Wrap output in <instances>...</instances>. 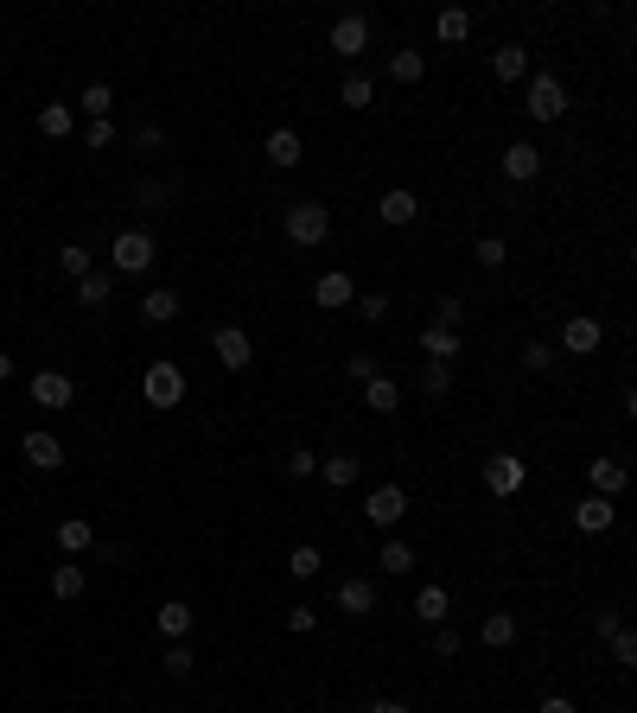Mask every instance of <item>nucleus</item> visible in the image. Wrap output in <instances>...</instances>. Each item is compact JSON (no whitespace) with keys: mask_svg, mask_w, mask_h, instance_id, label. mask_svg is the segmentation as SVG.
<instances>
[{"mask_svg":"<svg viewBox=\"0 0 637 713\" xmlns=\"http://www.w3.org/2000/svg\"><path fill=\"white\" fill-rule=\"evenodd\" d=\"M141 402L147 408H179L185 402V370H179V363H147V370H141Z\"/></svg>","mask_w":637,"mask_h":713,"instance_id":"f257e3e1","label":"nucleus"},{"mask_svg":"<svg viewBox=\"0 0 637 713\" xmlns=\"http://www.w3.org/2000/svg\"><path fill=\"white\" fill-rule=\"evenodd\" d=\"M153 262H160V242H153L147 230H122L109 249V274H147Z\"/></svg>","mask_w":637,"mask_h":713,"instance_id":"f03ea898","label":"nucleus"},{"mask_svg":"<svg viewBox=\"0 0 637 713\" xmlns=\"http://www.w3.org/2000/svg\"><path fill=\"white\" fill-rule=\"evenodd\" d=\"M523 109H529V121H561L567 115V83L561 77H529V102H523Z\"/></svg>","mask_w":637,"mask_h":713,"instance_id":"7ed1b4c3","label":"nucleus"},{"mask_svg":"<svg viewBox=\"0 0 637 713\" xmlns=\"http://www.w3.org/2000/svg\"><path fill=\"white\" fill-rule=\"evenodd\" d=\"M478 478H485V491H491V497H516V491H523V478H529V465L516 459V452H491Z\"/></svg>","mask_w":637,"mask_h":713,"instance_id":"20e7f679","label":"nucleus"},{"mask_svg":"<svg viewBox=\"0 0 637 713\" xmlns=\"http://www.w3.org/2000/svg\"><path fill=\"white\" fill-rule=\"evenodd\" d=\"M364 516H370V523L376 529H402V516H408V491H402V484H376V491H370V503H364Z\"/></svg>","mask_w":637,"mask_h":713,"instance_id":"39448f33","label":"nucleus"},{"mask_svg":"<svg viewBox=\"0 0 637 713\" xmlns=\"http://www.w3.org/2000/svg\"><path fill=\"white\" fill-rule=\"evenodd\" d=\"M211 357L223 363V370H249V363H255V344H249L243 325H217V332H211Z\"/></svg>","mask_w":637,"mask_h":713,"instance_id":"423d86ee","label":"nucleus"},{"mask_svg":"<svg viewBox=\"0 0 637 713\" xmlns=\"http://www.w3.org/2000/svg\"><path fill=\"white\" fill-rule=\"evenodd\" d=\"M325 230H332V211H325V204H294V211H287V236H294L300 249H319Z\"/></svg>","mask_w":637,"mask_h":713,"instance_id":"0eeeda50","label":"nucleus"},{"mask_svg":"<svg viewBox=\"0 0 637 713\" xmlns=\"http://www.w3.org/2000/svg\"><path fill=\"white\" fill-rule=\"evenodd\" d=\"M332 51H338L344 64L370 51V20H364V13H344V20H332Z\"/></svg>","mask_w":637,"mask_h":713,"instance_id":"6e6552de","label":"nucleus"},{"mask_svg":"<svg viewBox=\"0 0 637 713\" xmlns=\"http://www.w3.org/2000/svg\"><path fill=\"white\" fill-rule=\"evenodd\" d=\"M376 217L389 223V230H408V223L421 217V198L408 185H395V191H383V198H376Z\"/></svg>","mask_w":637,"mask_h":713,"instance_id":"1a4fd4ad","label":"nucleus"},{"mask_svg":"<svg viewBox=\"0 0 637 713\" xmlns=\"http://www.w3.org/2000/svg\"><path fill=\"white\" fill-rule=\"evenodd\" d=\"M599 338H606V325H599L593 312H574V319L561 325V351H574V357H587V351H599Z\"/></svg>","mask_w":637,"mask_h":713,"instance_id":"9d476101","label":"nucleus"},{"mask_svg":"<svg viewBox=\"0 0 637 713\" xmlns=\"http://www.w3.org/2000/svg\"><path fill=\"white\" fill-rule=\"evenodd\" d=\"M32 402H39V408H71L77 402V382L64 376V370H39V376H32Z\"/></svg>","mask_w":637,"mask_h":713,"instance_id":"9b49d317","label":"nucleus"},{"mask_svg":"<svg viewBox=\"0 0 637 713\" xmlns=\"http://www.w3.org/2000/svg\"><path fill=\"white\" fill-rule=\"evenodd\" d=\"M612 523H618V510H612V497H593V491H587V497H580V503H574V529H580V535H606Z\"/></svg>","mask_w":637,"mask_h":713,"instance_id":"f8f14e48","label":"nucleus"},{"mask_svg":"<svg viewBox=\"0 0 637 713\" xmlns=\"http://www.w3.org/2000/svg\"><path fill=\"white\" fill-rule=\"evenodd\" d=\"M357 300V281H351V274H319V281H313V306H325V312H344V306H351Z\"/></svg>","mask_w":637,"mask_h":713,"instance_id":"ddd939ff","label":"nucleus"},{"mask_svg":"<svg viewBox=\"0 0 637 713\" xmlns=\"http://www.w3.org/2000/svg\"><path fill=\"white\" fill-rule=\"evenodd\" d=\"M497 166H504V179H510V185H529V179H536V172H542V153L529 147V141H510V147H504V160H497Z\"/></svg>","mask_w":637,"mask_h":713,"instance_id":"4468645a","label":"nucleus"},{"mask_svg":"<svg viewBox=\"0 0 637 713\" xmlns=\"http://www.w3.org/2000/svg\"><path fill=\"white\" fill-rule=\"evenodd\" d=\"M20 452H26L32 465H39V472H58V465H64V446H58V433H45V427H32L26 440H20Z\"/></svg>","mask_w":637,"mask_h":713,"instance_id":"2eb2a0df","label":"nucleus"},{"mask_svg":"<svg viewBox=\"0 0 637 713\" xmlns=\"http://www.w3.org/2000/svg\"><path fill=\"white\" fill-rule=\"evenodd\" d=\"M338 612L344 618H370L376 612V580H338Z\"/></svg>","mask_w":637,"mask_h":713,"instance_id":"dca6fc26","label":"nucleus"},{"mask_svg":"<svg viewBox=\"0 0 637 713\" xmlns=\"http://www.w3.org/2000/svg\"><path fill=\"white\" fill-rule=\"evenodd\" d=\"M179 306H185V300H179L172 287H147V293H141V319H147V325H172V319H179Z\"/></svg>","mask_w":637,"mask_h":713,"instance_id":"f3484780","label":"nucleus"},{"mask_svg":"<svg viewBox=\"0 0 637 713\" xmlns=\"http://www.w3.org/2000/svg\"><path fill=\"white\" fill-rule=\"evenodd\" d=\"M262 153H268V166H281V172H287V166H300V160H306V147H300V134H294V128H274V134H268V147H262Z\"/></svg>","mask_w":637,"mask_h":713,"instance_id":"a211bd4d","label":"nucleus"},{"mask_svg":"<svg viewBox=\"0 0 637 713\" xmlns=\"http://www.w3.org/2000/svg\"><path fill=\"white\" fill-rule=\"evenodd\" d=\"M376 567H383L389 580H402V573H415V548H408L402 535H389V542L376 548Z\"/></svg>","mask_w":637,"mask_h":713,"instance_id":"6ab92c4d","label":"nucleus"},{"mask_svg":"<svg viewBox=\"0 0 637 713\" xmlns=\"http://www.w3.org/2000/svg\"><path fill=\"white\" fill-rule=\"evenodd\" d=\"M491 71H497V83H523L529 77V51L523 45H497L491 51Z\"/></svg>","mask_w":637,"mask_h":713,"instance_id":"aec40b11","label":"nucleus"},{"mask_svg":"<svg viewBox=\"0 0 637 713\" xmlns=\"http://www.w3.org/2000/svg\"><path fill=\"white\" fill-rule=\"evenodd\" d=\"M153 624H160L172 643H185V637H192V605H185V599H166L160 612H153Z\"/></svg>","mask_w":637,"mask_h":713,"instance_id":"412c9836","label":"nucleus"},{"mask_svg":"<svg viewBox=\"0 0 637 713\" xmlns=\"http://www.w3.org/2000/svg\"><path fill=\"white\" fill-rule=\"evenodd\" d=\"M109 300H115V274L109 268H90L77 281V306H109Z\"/></svg>","mask_w":637,"mask_h":713,"instance_id":"4be33fe9","label":"nucleus"},{"mask_svg":"<svg viewBox=\"0 0 637 713\" xmlns=\"http://www.w3.org/2000/svg\"><path fill=\"white\" fill-rule=\"evenodd\" d=\"M587 484H593V497H618V491H625V465H618V459H593Z\"/></svg>","mask_w":637,"mask_h":713,"instance_id":"5701e85b","label":"nucleus"},{"mask_svg":"<svg viewBox=\"0 0 637 713\" xmlns=\"http://www.w3.org/2000/svg\"><path fill=\"white\" fill-rule=\"evenodd\" d=\"M71 128H77V109H71V102H45V109H39V134H45V141H64Z\"/></svg>","mask_w":637,"mask_h":713,"instance_id":"b1692460","label":"nucleus"},{"mask_svg":"<svg viewBox=\"0 0 637 713\" xmlns=\"http://www.w3.org/2000/svg\"><path fill=\"white\" fill-rule=\"evenodd\" d=\"M434 39H440V45H466V39H472V13H466V7H446L440 20H434Z\"/></svg>","mask_w":637,"mask_h":713,"instance_id":"393cba45","label":"nucleus"},{"mask_svg":"<svg viewBox=\"0 0 637 713\" xmlns=\"http://www.w3.org/2000/svg\"><path fill=\"white\" fill-rule=\"evenodd\" d=\"M357 472H364V459H351V452H332V459H319V478L332 484V491H344V484H357Z\"/></svg>","mask_w":637,"mask_h":713,"instance_id":"a878e982","label":"nucleus"},{"mask_svg":"<svg viewBox=\"0 0 637 713\" xmlns=\"http://www.w3.org/2000/svg\"><path fill=\"white\" fill-rule=\"evenodd\" d=\"M421 351H427V363H453V357H459V332L427 325V332H421Z\"/></svg>","mask_w":637,"mask_h":713,"instance_id":"bb28decb","label":"nucleus"},{"mask_svg":"<svg viewBox=\"0 0 637 713\" xmlns=\"http://www.w3.org/2000/svg\"><path fill=\"white\" fill-rule=\"evenodd\" d=\"M415 618L421 624H446V586L440 580H427L421 593H415Z\"/></svg>","mask_w":637,"mask_h":713,"instance_id":"cd10ccee","label":"nucleus"},{"mask_svg":"<svg viewBox=\"0 0 637 713\" xmlns=\"http://www.w3.org/2000/svg\"><path fill=\"white\" fill-rule=\"evenodd\" d=\"M83 586H90V573H83L77 561H64L58 573H51V599H83Z\"/></svg>","mask_w":637,"mask_h":713,"instance_id":"c85d7f7f","label":"nucleus"},{"mask_svg":"<svg viewBox=\"0 0 637 713\" xmlns=\"http://www.w3.org/2000/svg\"><path fill=\"white\" fill-rule=\"evenodd\" d=\"M90 542H96V529L83 523V516H64V523H58V548H64V554H83Z\"/></svg>","mask_w":637,"mask_h":713,"instance_id":"c756f323","label":"nucleus"},{"mask_svg":"<svg viewBox=\"0 0 637 713\" xmlns=\"http://www.w3.org/2000/svg\"><path fill=\"white\" fill-rule=\"evenodd\" d=\"M478 637H485L491 650H510V643H516V618L510 612H491L485 624H478Z\"/></svg>","mask_w":637,"mask_h":713,"instance_id":"7c9ffc66","label":"nucleus"},{"mask_svg":"<svg viewBox=\"0 0 637 713\" xmlns=\"http://www.w3.org/2000/svg\"><path fill=\"white\" fill-rule=\"evenodd\" d=\"M389 77L395 83H421L427 77V58H421V51H389Z\"/></svg>","mask_w":637,"mask_h":713,"instance_id":"2f4dec72","label":"nucleus"},{"mask_svg":"<svg viewBox=\"0 0 637 713\" xmlns=\"http://www.w3.org/2000/svg\"><path fill=\"white\" fill-rule=\"evenodd\" d=\"M395 402H402V395H395V382H389V376L364 382V408H376V414H395Z\"/></svg>","mask_w":637,"mask_h":713,"instance_id":"473e14b6","label":"nucleus"},{"mask_svg":"<svg viewBox=\"0 0 637 713\" xmlns=\"http://www.w3.org/2000/svg\"><path fill=\"white\" fill-rule=\"evenodd\" d=\"M351 306H357V319H364V325H383V319H389V306H395V300H389V293H357V300H351Z\"/></svg>","mask_w":637,"mask_h":713,"instance_id":"72a5a7b5","label":"nucleus"},{"mask_svg":"<svg viewBox=\"0 0 637 713\" xmlns=\"http://www.w3.org/2000/svg\"><path fill=\"white\" fill-rule=\"evenodd\" d=\"M109 109H115V90H109V83H90V90H83V115L109 121Z\"/></svg>","mask_w":637,"mask_h":713,"instance_id":"f704fd0d","label":"nucleus"},{"mask_svg":"<svg viewBox=\"0 0 637 713\" xmlns=\"http://www.w3.org/2000/svg\"><path fill=\"white\" fill-rule=\"evenodd\" d=\"M287 567H294V580H313V573H319V567H325V554H319V548H313V542H300V548H294V554H287Z\"/></svg>","mask_w":637,"mask_h":713,"instance_id":"c9c22d12","label":"nucleus"},{"mask_svg":"<svg viewBox=\"0 0 637 713\" xmlns=\"http://www.w3.org/2000/svg\"><path fill=\"white\" fill-rule=\"evenodd\" d=\"M453 389V363H421V395H446Z\"/></svg>","mask_w":637,"mask_h":713,"instance_id":"e433bc0d","label":"nucleus"},{"mask_svg":"<svg viewBox=\"0 0 637 713\" xmlns=\"http://www.w3.org/2000/svg\"><path fill=\"white\" fill-rule=\"evenodd\" d=\"M58 268L71 274V281H83V274H90V249H83V242H64V249H58Z\"/></svg>","mask_w":637,"mask_h":713,"instance_id":"4c0bfd02","label":"nucleus"},{"mask_svg":"<svg viewBox=\"0 0 637 713\" xmlns=\"http://www.w3.org/2000/svg\"><path fill=\"white\" fill-rule=\"evenodd\" d=\"M370 102H376L370 77H344V109H370Z\"/></svg>","mask_w":637,"mask_h":713,"instance_id":"58836bf2","label":"nucleus"},{"mask_svg":"<svg viewBox=\"0 0 637 713\" xmlns=\"http://www.w3.org/2000/svg\"><path fill=\"white\" fill-rule=\"evenodd\" d=\"M504 255H510V249H504V236H478L472 262H478V268H504Z\"/></svg>","mask_w":637,"mask_h":713,"instance_id":"ea45409f","label":"nucleus"},{"mask_svg":"<svg viewBox=\"0 0 637 713\" xmlns=\"http://www.w3.org/2000/svg\"><path fill=\"white\" fill-rule=\"evenodd\" d=\"M344 376H351V382H376V376H383V363H376L370 351H357V357H344Z\"/></svg>","mask_w":637,"mask_h":713,"instance_id":"a19ab883","label":"nucleus"},{"mask_svg":"<svg viewBox=\"0 0 637 713\" xmlns=\"http://www.w3.org/2000/svg\"><path fill=\"white\" fill-rule=\"evenodd\" d=\"M606 643H612V663H618V669H631V663H637V637L625 631V624H618V631H612Z\"/></svg>","mask_w":637,"mask_h":713,"instance_id":"79ce46f5","label":"nucleus"},{"mask_svg":"<svg viewBox=\"0 0 637 713\" xmlns=\"http://www.w3.org/2000/svg\"><path fill=\"white\" fill-rule=\"evenodd\" d=\"M459 650H466V643H459V631H453V624H434V656H440V663H453Z\"/></svg>","mask_w":637,"mask_h":713,"instance_id":"37998d69","label":"nucleus"},{"mask_svg":"<svg viewBox=\"0 0 637 713\" xmlns=\"http://www.w3.org/2000/svg\"><path fill=\"white\" fill-rule=\"evenodd\" d=\"M134 204H141V211H166V185L160 179H141V185H134Z\"/></svg>","mask_w":637,"mask_h":713,"instance_id":"c03bdc74","label":"nucleus"},{"mask_svg":"<svg viewBox=\"0 0 637 713\" xmlns=\"http://www.w3.org/2000/svg\"><path fill=\"white\" fill-rule=\"evenodd\" d=\"M166 675H172V682L192 675V650H185V643H172V650H166Z\"/></svg>","mask_w":637,"mask_h":713,"instance_id":"a18cd8bd","label":"nucleus"},{"mask_svg":"<svg viewBox=\"0 0 637 713\" xmlns=\"http://www.w3.org/2000/svg\"><path fill=\"white\" fill-rule=\"evenodd\" d=\"M319 472V452H300L294 446V459H287V478H313Z\"/></svg>","mask_w":637,"mask_h":713,"instance_id":"49530a36","label":"nucleus"},{"mask_svg":"<svg viewBox=\"0 0 637 713\" xmlns=\"http://www.w3.org/2000/svg\"><path fill=\"white\" fill-rule=\"evenodd\" d=\"M459 319H466V300H440V319H434V325H446V332H459Z\"/></svg>","mask_w":637,"mask_h":713,"instance_id":"de8ad7c7","label":"nucleus"},{"mask_svg":"<svg viewBox=\"0 0 637 713\" xmlns=\"http://www.w3.org/2000/svg\"><path fill=\"white\" fill-rule=\"evenodd\" d=\"M548 363H555V357H548V344L536 338V344H523V370H548Z\"/></svg>","mask_w":637,"mask_h":713,"instance_id":"09e8293b","label":"nucleus"},{"mask_svg":"<svg viewBox=\"0 0 637 713\" xmlns=\"http://www.w3.org/2000/svg\"><path fill=\"white\" fill-rule=\"evenodd\" d=\"M313 624H319L313 605H294V612H287V631H313Z\"/></svg>","mask_w":637,"mask_h":713,"instance_id":"8fccbe9b","label":"nucleus"},{"mask_svg":"<svg viewBox=\"0 0 637 713\" xmlns=\"http://www.w3.org/2000/svg\"><path fill=\"white\" fill-rule=\"evenodd\" d=\"M90 147H96V153L115 147V121H90Z\"/></svg>","mask_w":637,"mask_h":713,"instance_id":"3c124183","label":"nucleus"},{"mask_svg":"<svg viewBox=\"0 0 637 713\" xmlns=\"http://www.w3.org/2000/svg\"><path fill=\"white\" fill-rule=\"evenodd\" d=\"M536 713H580V707L567 701V694H542V707H536Z\"/></svg>","mask_w":637,"mask_h":713,"instance_id":"603ef678","label":"nucleus"},{"mask_svg":"<svg viewBox=\"0 0 637 713\" xmlns=\"http://www.w3.org/2000/svg\"><path fill=\"white\" fill-rule=\"evenodd\" d=\"M370 713H415V707H402V701H376Z\"/></svg>","mask_w":637,"mask_h":713,"instance_id":"864d4df0","label":"nucleus"},{"mask_svg":"<svg viewBox=\"0 0 637 713\" xmlns=\"http://www.w3.org/2000/svg\"><path fill=\"white\" fill-rule=\"evenodd\" d=\"M7 376H13V357H7V351H0V382H7Z\"/></svg>","mask_w":637,"mask_h":713,"instance_id":"5fc2aeb1","label":"nucleus"}]
</instances>
